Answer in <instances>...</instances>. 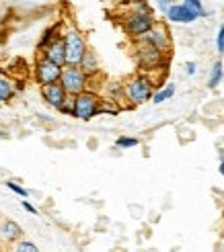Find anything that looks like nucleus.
<instances>
[{
	"label": "nucleus",
	"instance_id": "3",
	"mask_svg": "<svg viewBox=\"0 0 224 252\" xmlns=\"http://www.w3.org/2000/svg\"><path fill=\"white\" fill-rule=\"evenodd\" d=\"M74 100V113L72 117L76 119H82V121H89L95 115H99V103L101 98L97 93H91V90H82L81 95L72 97Z\"/></svg>",
	"mask_w": 224,
	"mask_h": 252
},
{
	"label": "nucleus",
	"instance_id": "24",
	"mask_svg": "<svg viewBox=\"0 0 224 252\" xmlns=\"http://www.w3.org/2000/svg\"><path fill=\"white\" fill-rule=\"evenodd\" d=\"M157 2H159V8H161L163 13H167V11H169V6H171V0H157Z\"/></svg>",
	"mask_w": 224,
	"mask_h": 252
},
{
	"label": "nucleus",
	"instance_id": "5",
	"mask_svg": "<svg viewBox=\"0 0 224 252\" xmlns=\"http://www.w3.org/2000/svg\"><path fill=\"white\" fill-rule=\"evenodd\" d=\"M152 25H154V21H152L150 13H142V11H134L123 19V31L132 39H142L150 31Z\"/></svg>",
	"mask_w": 224,
	"mask_h": 252
},
{
	"label": "nucleus",
	"instance_id": "25",
	"mask_svg": "<svg viewBox=\"0 0 224 252\" xmlns=\"http://www.w3.org/2000/svg\"><path fill=\"white\" fill-rule=\"evenodd\" d=\"M23 207H25V209L29 211V213H37V209H35V207H33L31 203H29V201H23Z\"/></svg>",
	"mask_w": 224,
	"mask_h": 252
},
{
	"label": "nucleus",
	"instance_id": "1",
	"mask_svg": "<svg viewBox=\"0 0 224 252\" xmlns=\"http://www.w3.org/2000/svg\"><path fill=\"white\" fill-rule=\"evenodd\" d=\"M62 41H64L66 66H79L84 52L89 49L86 43H84V37L76 31V29H68V31L62 35Z\"/></svg>",
	"mask_w": 224,
	"mask_h": 252
},
{
	"label": "nucleus",
	"instance_id": "4",
	"mask_svg": "<svg viewBox=\"0 0 224 252\" xmlns=\"http://www.w3.org/2000/svg\"><path fill=\"white\" fill-rule=\"evenodd\" d=\"M123 93H125V98L130 100V105L146 103V100L152 98V82H150V78H146V76L132 78L130 82L123 86Z\"/></svg>",
	"mask_w": 224,
	"mask_h": 252
},
{
	"label": "nucleus",
	"instance_id": "10",
	"mask_svg": "<svg viewBox=\"0 0 224 252\" xmlns=\"http://www.w3.org/2000/svg\"><path fill=\"white\" fill-rule=\"evenodd\" d=\"M43 58H47L50 62L62 66V68L66 66V54H64V41H62V37H58L56 41H52L50 45L43 49Z\"/></svg>",
	"mask_w": 224,
	"mask_h": 252
},
{
	"label": "nucleus",
	"instance_id": "15",
	"mask_svg": "<svg viewBox=\"0 0 224 252\" xmlns=\"http://www.w3.org/2000/svg\"><path fill=\"white\" fill-rule=\"evenodd\" d=\"M58 37H62L60 35V25H54V27H50V29H45V33L41 35V39H40V43H37V47H40V52H43V49L50 45L52 41H56Z\"/></svg>",
	"mask_w": 224,
	"mask_h": 252
},
{
	"label": "nucleus",
	"instance_id": "11",
	"mask_svg": "<svg viewBox=\"0 0 224 252\" xmlns=\"http://www.w3.org/2000/svg\"><path fill=\"white\" fill-rule=\"evenodd\" d=\"M164 15H167V19L173 21V23H193L198 19L196 13H191L189 8H185L183 4H171L169 11Z\"/></svg>",
	"mask_w": 224,
	"mask_h": 252
},
{
	"label": "nucleus",
	"instance_id": "8",
	"mask_svg": "<svg viewBox=\"0 0 224 252\" xmlns=\"http://www.w3.org/2000/svg\"><path fill=\"white\" fill-rule=\"evenodd\" d=\"M41 97L45 98V103L50 105V107L60 109L68 95H66V90L62 88L60 82H52V84H43L41 86Z\"/></svg>",
	"mask_w": 224,
	"mask_h": 252
},
{
	"label": "nucleus",
	"instance_id": "2",
	"mask_svg": "<svg viewBox=\"0 0 224 252\" xmlns=\"http://www.w3.org/2000/svg\"><path fill=\"white\" fill-rule=\"evenodd\" d=\"M60 84L66 90V95L76 97L89 86V76H86L79 66H64L60 74Z\"/></svg>",
	"mask_w": 224,
	"mask_h": 252
},
{
	"label": "nucleus",
	"instance_id": "18",
	"mask_svg": "<svg viewBox=\"0 0 224 252\" xmlns=\"http://www.w3.org/2000/svg\"><path fill=\"white\" fill-rule=\"evenodd\" d=\"M183 6H185V8H189L191 13H196L198 17H204V6H202V0H185Z\"/></svg>",
	"mask_w": 224,
	"mask_h": 252
},
{
	"label": "nucleus",
	"instance_id": "6",
	"mask_svg": "<svg viewBox=\"0 0 224 252\" xmlns=\"http://www.w3.org/2000/svg\"><path fill=\"white\" fill-rule=\"evenodd\" d=\"M60 74H62V66L50 62V59L43 58V56L35 62V80H37L40 86L60 82Z\"/></svg>",
	"mask_w": 224,
	"mask_h": 252
},
{
	"label": "nucleus",
	"instance_id": "20",
	"mask_svg": "<svg viewBox=\"0 0 224 252\" xmlns=\"http://www.w3.org/2000/svg\"><path fill=\"white\" fill-rule=\"evenodd\" d=\"M15 252H40V248H37L33 242H27V240H21L19 244L15 246Z\"/></svg>",
	"mask_w": 224,
	"mask_h": 252
},
{
	"label": "nucleus",
	"instance_id": "23",
	"mask_svg": "<svg viewBox=\"0 0 224 252\" xmlns=\"http://www.w3.org/2000/svg\"><path fill=\"white\" fill-rule=\"evenodd\" d=\"M216 45H218V52L224 54V23H222L220 31H218V41H216Z\"/></svg>",
	"mask_w": 224,
	"mask_h": 252
},
{
	"label": "nucleus",
	"instance_id": "21",
	"mask_svg": "<svg viewBox=\"0 0 224 252\" xmlns=\"http://www.w3.org/2000/svg\"><path fill=\"white\" fill-rule=\"evenodd\" d=\"M6 187L13 191V193H17L19 197H29V191L27 189H23L21 185H17V183H13V180H6Z\"/></svg>",
	"mask_w": 224,
	"mask_h": 252
},
{
	"label": "nucleus",
	"instance_id": "22",
	"mask_svg": "<svg viewBox=\"0 0 224 252\" xmlns=\"http://www.w3.org/2000/svg\"><path fill=\"white\" fill-rule=\"evenodd\" d=\"M58 111H62V113H66V115H72V113H74V100H72V97H70V95L66 97V100H64L62 107L58 109Z\"/></svg>",
	"mask_w": 224,
	"mask_h": 252
},
{
	"label": "nucleus",
	"instance_id": "28",
	"mask_svg": "<svg viewBox=\"0 0 224 252\" xmlns=\"http://www.w3.org/2000/svg\"><path fill=\"white\" fill-rule=\"evenodd\" d=\"M218 170H220V174L224 176V158H222V162H220V166H218Z\"/></svg>",
	"mask_w": 224,
	"mask_h": 252
},
{
	"label": "nucleus",
	"instance_id": "12",
	"mask_svg": "<svg viewBox=\"0 0 224 252\" xmlns=\"http://www.w3.org/2000/svg\"><path fill=\"white\" fill-rule=\"evenodd\" d=\"M0 236H2L6 242H15L23 236V230L21 226L17 224L13 219H2L0 221Z\"/></svg>",
	"mask_w": 224,
	"mask_h": 252
},
{
	"label": "nucleus",
	"instance_id": "7",
	"mask_svg": "<svg viewBox=\"0 0 224 252\" xmlns=\"http://www.w3.org/2000/svg\"><path fill=\"white\" fill-rule=\"evenodd\" d=\"M136 58H138V64H140L144 70H152V68H159V66H161V62H163V52L154 47L152 43L140 39Z\"/></svg>",
	"mask_w": 224,
	"mask_h": 252
},
{
	"label": "nucleus",
	"instance_id": "9",
	"mask_svg": "<svg viewBox=\"0 0 224 252\" xmlns=\"http://www.w3.org/2000/svg\"><path fill=\"white\" fill-rule=\"evenodd\" d=\"M142 39H144V41H148V43H152L157 49H161V52H164V49L169 47V31L163 25H159V23H154L150 27V31L146 33Z\"/></svg>",
	"mask_w": 224,
	"mask_h": 252
},
{
	"label": "nucleus",
	"instance_id": "14",
	"mask_svg": "<svg viewBox=\"0 0 224 252\" xmlns=\"http://www.w3.org/2000/svg\"><path fill=\"white\" fill-rule=\"evenodd\" d=\"M79 68H81L82 72H84L86 76H89V78L99 72V62H97L95 52H91V49H86L84 56H82V59L79 62Z\"/></svg>",
	"mask_w": 224,
	"mask_h": 252
},
{
	"label": "nucleus",
	"instance_id": "17",
	"mask_svg": "<svg viewBox=\"0 0 224 252\" xmlns=\"http://www.w3.org/2000/svg\"><path fill=\"white\" fill-rule=\"evenodd\" d=\"M175 95V86H167V88H163V90H159V93L157 95H152V103L154 105H161V103H164V100H167V98H171Z\"/></svg>",
	"mask_w": 224,
	"mask_h": 252
},
{
	"label": "nucleus",
	"instance_id": "16",
	"mask_svg": "<svg viewBox=\"0 0 224 252\" xmlns=\"http://www.w3.org/2000/svg\"><path fill=\"white\" fill-rule=\"evenodd\" d=\"M222 76H224V70H222V62H216L212 68V76H210V88H216L222 82Z\"/></svg>",
	"mask_w": 224,
	"mask_h": 252
},
{
	"label": "nucleus",
	"instance_id": "19",
	"mask_svg": "<svg viewBox=\"0 0 224 252\" xmlns=\"http://www.w3.org/2000/svg\"><path fill=\"white\" fill-rule=\"evenodd\" d=\"M138 144H140L138 137H128V136H122V137H118V142H115L118 148H136Z\"/></svg>",
	"mask_w": 224,
	"mask_h": 252
},
{
	"label": "nucleus",
	"instance_id": "26",
	"mask_svg": "<svg viewBox=\"0 0 224 252\" xmlns=\"http://www.w3.org/2000/svg\"><path fill=\"white\" fill-rule=\"evenodd\" d=\"M125 4H134V6H140V4H146V0H123Z\"/></svg>",
	"mask_w": 224,
	"mask_h": 252
},
{
	"label": "nucleus",
	"instance_id": "13",
	"mask_svg": "<svg viewBox=\"0 0 224 252\" xmlns=\"http://www.w3.org/2000/svg\"><path fill=\"white\" fill-rule=\"evenodd\" d=\"M17 93V86H15V80L8 76L6 72L0 70V103H6V100H11Z\"/></svg>",
	"mask_w": 224,
	"mask_h": 252
},
{
	"label": "nucleus",
	"instance_id": "27",
	"mask_svg": "<svg viewBox=\"0 0 224 252\" xmlns=\"http://www.w3.org/2000/svg\"><path fill=\"white\" fill-rule=\"evenodd\" d=\"M187 74H196V64H187Z\"/></svg>",
	"mask_w": 224,
	"mask_h": 252
}]
</instances>
